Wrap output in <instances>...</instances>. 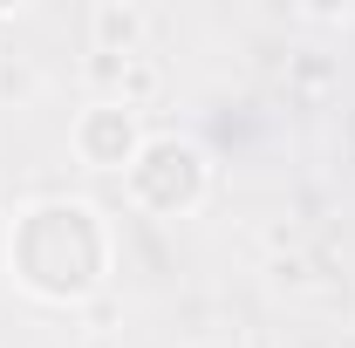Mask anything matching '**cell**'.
I'll return each instance as SVG.
<instances>
[{"label": "cell", "instance_id": "cell-1", "mask_svg": "<svg viewBox=\"0 0 355 348\" xmlns=\"http://www.w3.org/2000/svg\"><path fill=\"white\" fill-rule=\"evenodd\" d=\"M130 191L150 198V212H191L205 198V157L184 137H150L144 157L130 164Z\"/></svg>", "mask_w": 355, "mask_h": 348}, {"label": "cell", "instance_id": "cell-2", "mask_svg": "<svg viewBox=\"0 0 355 348\" xmlns=\"http://www.w3.org/2000/svg\"><path fill=\"white\" fill-rule=\"evenodd\" d=\"M69 143H76V157H83L89 171H130L137 157H144V130H137V110H130V103H116V96L89 103L83 116L69 123Z\"/></svg>", "mask_w": 355, "mask_h": 348}, {"label": "cell", "instance_id": "cell-3", "mask_svg": "<svg viewBox=\"0 0 355 348\" xmlns=\"http://www.w3.org/2000/svg\"><path fill=\"white\" fill-rule=\"evenodd\" d=\"M144 35H150V21H144V7H130V0H96L89 7V55L130 62V55H144Z\"/></svg>", "mask_w": 355, "mask_h": 348}, {"label": "cell", "instance_id": "cell-4", "mask_svg": "<svg viewBox=\"0 0 355 348\" xmlns=\"http://www.w3.org/2000/svg\"><path fill=\"white\" fill-rule=\"evenodd\" d=\"M157 96H164V69H157L150 55H130V62H123V82H116V103L144 110V103H157Z\"/></svg>", "mask_w": 355, "mask_h": 348}, {"label": "cell", "instance_id": "cell-5", "mask_svg": "<svg viewBox=\"0 0 355 348\" xmlns=\"http://www.w3.org/2000/svg\"><path fill=\"white\" fill-rule=\"evenodd\" d=\"M35 89H42V76H35L28 62H0V96H7V103H28Z\"/></svg>", "mask_w": 355, "mask_h": 348}, {"label": "cell", "instance_id": "cell-6", "mask_svg": "<svg viewBox=\"0 0 355 348\" xmlns=\"http://www.w3.org/2000/svg\"><path fill=\"white\" fill-rule=\"evenodd\" d=\"M273 287H280V294H287V287L308 294V260H273Z\"/></svg>", "mask_w": 355, "mask_h": 348}, {"label": "cell", "instance_id": "cell-7", "mask_svg": "<svg viewBox=\"0 0 355 348\" xmlns=\"http://www.w3.org/2000/svg\"><path fill=\"white\" fill-rule=\"evenodd\" d=\"M294 76H301V82H308V89H321V82H328V76H335V69H328V62H314V55H308V62H301Z\"/></svg>", "mask_w": 355, "mask_h": 348}, {"label": "cell", "instance_id": "cell-8", "mask_svg": "<svg viewBox=\"0 0 355 348\" xmlns=\"http://www.w3.org/2000/svg\"><path fill=\"white\" fill-rule=\"evenodd\" d=\"M198 348H239V342H232V335H219V342H198Z\"/></svg>", "mask_w": 355, "mask_h": 348}]
</instances>
